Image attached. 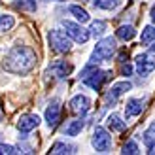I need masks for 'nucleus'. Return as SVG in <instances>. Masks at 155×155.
I'll return each instance as SVG.
<instances>
[{"mask_svg": "<svg viewBox=\"0 0 155 155\" xmlns=\"http://www.w3.org/2000/svg\"><path fill=\"white\" fill-rule=\"evenodd\" d=\"M15 153H19L17 148H13L10 144H0V155H15Z\"/></svg>", "mask_w": 155, "mask_h": 155, "instance_id": "nucleus-26", "label": "nucleus"}, {"mask_svg": "<svg viewBox=\"0 0 155 155\" xmlns=\"http://www.w3.org/2000/svg\"><path fill=\"white\" fill-rule=\"evenodd\" d=\"M144 104H146V100H142V98H129L127 106H125V119L140 115L142 110H144Z\"/></svg>", "mask_w": 155, "mask_h": 155, "instance_id": "nucleus-12", "label": "nucleus"}, {"mask_svg": "<svg viewBox=\"0 0 155 155\" xmlns=\"http://www.w3.org/2000/svg\"><path fill=\"white\" fill-rule=\"evenodd\" d=\"M59 117H61V102L55 98V100H51V104L48 106V110H45V121H48V127L53 129L59 123Z\"/></svg>", "mask_w": 155, "mask_h": 155, "instance_id": "nucleus-10", "label": "nucleus"}, {"mask_svg": "<svg viewBox=\"0 0 155 155\" xmlns=\"http://www.w3.org/2000/svg\"><path fill=\"white\" fill-rule=\"evenodd\" d=\"M61 25H63L64 32L70 36L74 42H78V44H85V42L89 40V36H91L89 30H85L81 25H78V23H72V21H63Z\"/></svg>", "mask_w": 155, "mask_h": 155, "instance_id": "nucleus-7", "label": "nucleus"}, {"mask_svg": "<svg viewBox=\"0 0 155 155\" xmlns=\"http://www.w3.org/2000/svg\"><path fill=\"white\" fill-rule=\"evenodd\" d=\"M121 153H125V155H136V153H140V150H138V144L134 140H129L127 144H123Z\"/></svg>", "mask_w": 155, "mask_h": 155, "instance_id": "nucleus-24", "label": "nucleus"}, {"mask_svg": "<svg viewBox=\"0 0 155 155\" xmlns=\"http://www.w3.org/2000/svg\"><path fill=\"white\" fill-rule=\"evenodd\" d=\"M93 148L98 153H108L112 150V136L104 127H97L93 133Z\"/></svg>", "mask_w": 155, "mask_h": 155, "instance_id": "nucleus-6", "label": "nucleus"}, {"mask_svg": "<svg viewBox=\"0 0 155 155\" xmlns=\"http://www.w3.org/2000/svg\"><path fill=\"white\" fill-rule=\"evenodd\" d=\"M70 108H72L74 114L85 115V114L89 112V108H91V100L85 97V95H76V97L70 100Z\"/></svg>", "mask_w": 155, "mask_h": 155, "instance_id": "nucleus-9", "label": "nucleus"}, {"mask_svg": "<svg viewBox=\"0 0 155 155\" xmlns=\"http://www.w3.org/2000/svg\"><path fill=\"white\" fill-rule=\"evenodd\" d=\"M115 36H117L119 40H123V42H129V40H133L136 36V30H134L133 25H121L117 30H115Z\"/></svg>", "mask_w": 155, "mask_h": 155, "instance_id": "nucleus-15", "label": "nucleus"}, {"mask_svg": "<svg viewBox=\"0 0 155 155\" xmlns=\"http://www.w3.org/2000/svg\"><path fill=\"white\" fill-rule=\"evenodd\" d=\"M36 64V53L27 45H15L6 55L4 68L12 74H28Z\"/></svg>", "mask_w": 155, "mask_h": 155, "instance_id": "nucleus-1", "label": "nucleus"}, {"mask_svg": "<svg viewBox=\"0 0 155 155\" xmlns=\"http://www.w3.org/2000/svg\"><path fill=\"white\" fill-rule=\"evenodd\" d=\"M115 40L110 36V38H104V40H100L97 44V48L93 49L91 53V63H100V61H108V59H112V55L115 53Z\"/></svg>", "mask_w": 155, "mask_h": 155, "instance_id": "nucleus-3", "label": "nucleus"}, {"mask_svg": "<svg viewBox=\"0 0 155 155\" xmlns=\"http://www.w3.org/2000/svg\"><path fill=\"white\" fill-rule=\"evenodd\" d=\"M49 70L55 74L57 78H61V80H63V78H66L68 74L72 72V64H68V63H64V61H55V63L51 64V68Z\"/></svg>", "mask_w": 155, "mask_h": 155, "instance_id": "nucleus-14", "label": "nucleus"}, {"mask_svg": "<svg viewBox=\"0 0 155 155\" xmlns=\"http://www.w3.org/2000/svg\"><path fill=\"white\" fill-rule=\"evenodd\" d=\"M110 76H112L110 70H98V68L95 66V63H91V64H87L80 72V80L85 85H89L91 89L100 91V89H102V83L110 80Z\"/></svg>", "mask_w": 155, "mask_h": 155, "instance_id": "nucleus-2", "label": "nucleus"}, {"mask_svg": "<svg viewBox=\"0 0 155 155\" xmlns=\"http://www.w3.org/2000/svg\"><path fill=\"white\" fill-rule=\"evenodd\" d=\"M38 125H40V117H38L36 114H25V115H21V119H19V123H17V129L21 130L23 134H25V133L34 130Z\"/></svg>", "mask_w": 155, "mask_h": 155, "instance_id": "nucleus-8", "label": "nucleus"}, {"mask_svg": "<svg viewBox=\"0 0 155 155\" xmlns=\"http://www.w3.org/2000/svg\"><path fill=\"white\" fill-rule=\"evenodd\" d=\"M155 70V45L136 57V72L138 76H150Z\"/></svg>", "mask_w": 155, "mask_h": 155, "instance_id": "nucleus-4", "label": "nucleus"}, {"mask_svg": "<svg viewBox=\"0 0 155 155\" xmlns=\"http://www.w3.org/2000/svg\"><path fill=\"white\" fill-rule=\"evenodd\" d=\"M49 153H53V155H59V153H76V148L70 146V144H64V142H55V144L51 146Z\"/></svg>", "mask_w": 155, "mask_h": 155, "instance_id": "nucleus-18", "label": "nucleus"}, {"mask_svg": "<svg viewBox=\"0 0 155 155\" xmlns=\"http://www.w3.org/2000/svg\"><path fill=\"white\" fill-rule=\"evenodd\" d=\"M83 127H85L83 119H74V121H70V123L64 127V134H66V136H78V134L83 130Z\"/></svg>", "mask_w": 155, "mask_h": 155, "instance_id": "nucleus-16", "label": "nucleus"}, {"mask_svg": "<svg viewBox=\"0 0 155 155\" xmlns=\"http://www.w3.org/2000/svg\"><path fill=\"white\" fill-rule=\"evenodd\" d=\"M48 40H49V45H51V49L53 51H57V53H66V51H70V36H68L64 30H51L49 36H48Z\"/></svg>", "mask_w": 155, "mask_h": 155, "instance_id": "nucleus-5", "label": "nucleus"}, {"mask_svg": "<svg viewBox=\"0 0 155 155\" xmlns=\"http://www.w3.org/2000/svg\"><path fill=\"white\" fill-rule=\"evenodd\" d=\"M68 12H70V13L74 15V17H76V21H80L81 25L89 21V13L85 12L83 8H80V6H70V8H68Z\"/></svg>", "mask_w": 155, "mask_h": 155, "instance_id": "nucleus-20", "label": "nucleus"}, {"mask_svg": "<svg viewBox=\"0 0 155 155\" xmlns=\"http://www.w3.org/2000/svg\"><path fill=\"white\" fill-rule=\"evenodd\" d=\"M106 21H102V19H98V21H93L91 23V28H89V32H91V36H102L104 34V30H106Z\"/></svg>", "mask_w": 155, "mask_h": 155, "instance_id": "nucleus-22", "label": "nucleus"}, {"mask_svg": "<svg viewBox=\"0 0 155 155\" xmlns=\"http://www.w3.org/2000/svg\"><path fill=\"white\" fill-rule=\"evenodd\" d=\"M151 42H155V27L148 25V27H144V30H142L140 44H142V45H150Z\"/></svg>", "mask_w": 155, "mask_h": 155, "instance_id": "nucleus-19", "label": "nucleus"}, {"mask_svg": "<svg viewBox=\"0 0 155 155\" xmlns=\"http://www.w3.org/2000/svg\"><path fill=\"white\" fill-rule=\"evenodd\" d=\"M125 59H127V51H121L119 53V63H125Z\"/></svg>", "mask_w": 155, "mask_h": 155, "instance_id": "nucleus-28", "label": "nucleus"}, {"mask_svg": "<svg viewBox=\"0 0 155 155\" xmlns=\"http://www.w3.org/2000/svg\"><path fill=\"white\" fill-rule=\"evenodd\" d=\"M93 4L98 10H115L121 4V0H93Z\"/></svg>", "mask_w": 155, "mask_h": 155, "instance_id": "nucleus-21", "label": "nucleus"}, {"mask_svg": "<svg viewBox=\"0 0 155 155\" xmlns=\"http://www.w3.org/2000/svg\"><path fill=\"white\" fill-rule=\"evenodd\" d=\"M13 8H17L21 12H27V13H34L36 0H13Z\"/></svg>", "mask_w": 155, "mask_h": 155, "instance_id": "nucleus-17", "label": "nucleus"}, {"mask_svg": "<svg viewBox=\"0 0 155 155\" xmlns=\"http://www.w3.org/2000/svg\"><path fill=\"white\" fill-rule=\"evenodd\" d=\"M15 25V19L12 17V15H0V30H10L12 27Z\"/></svg>", "mask_w": 155, "mask_h": 155, "instance_id": "nucleus-25", "label": "nucleus"}, {"mask_svg": "<svg viewBox=\"0 0 155 155\" xmlns=\"http://www.w3.org/2000/svg\"><path fill=\"white\" fill-rule=\"evenodd\" d=\"M144 144L146 146H155V121H151V125L144 130Z\"/></svg>", "mask_w": 155, "mask_h": 155, "instance_id": "nucleus-23", "label": "nucleus"}, {"mask_svg": "<svg viewBox=\"0 0 155 155\" xmlns=\"http://www.w3.org/2000/svg\"><path fill=\"white\" fill-rule=\"evenodd\" d=\"M57 2H61V0H57Z\"/></svg>", "mask_w": 155, "mask_h": 155, "instance_id": "nucleus-30", "label": "nucleus"}, {"mask_svg": "<svg viewBox=\"0 0 155 155\" xmlns=\"http://www.w3.org/2000/svg\"><path fill=\"white\" fill-rule=\"evenodd\" d=\"M106 123H108V129H110L112 133H123L125 127H127V123L121 119L119 114H110L108 119H106Z\"/></svg>", "mask_w": 155, "mask_h": 155, "instance_id": "nucleus-13", "label": "nucleus"}, {"mask_svg": "<svg viewBox=\"0 0 155 155\" xmlns=\"http://www.w3.org/2000/svg\"><path fill=\"white\" fill-rule=\"evenodd\" d=\"M130 87H133V85H130V81H127V80L112 85V89L108 91V95H106V100H108V102H115L121 95H125L127 91H130Z\"/></svg>", "mask_w": 155, "mask_h": 155, "instance_id": "nucleus-11", "label": "nucleus"}, {"mask_svg": "<svg viewBox=\"0 0 155 155\" xmlns=\"http://www.w3.org/2000/svg\"><path fill=\"white\" fill-rule=\"evenodd\" d=\"M151 19H153V23H155V8L151 10Z\"/></svg>", "mask_w": 155, "mask_h": 155, "instance_id": "nucleus-29", "label": "nucleus"}, {"mask_svg": "<svg viewBox=\"0 0 155 155\" xmlns=\"http://www.w3.org/2000/svg\"><path fill=\"white\" fill-rule=\"evenodd\" d=\"M121 74L129 78L130 74H133V66H130V64H125V63H123V64H121Z\"/></svg>", "mask_w": 155, "mask_h": 155, "instance_id": "nucleus-27", "label": "nucleus"}]
</instances>
